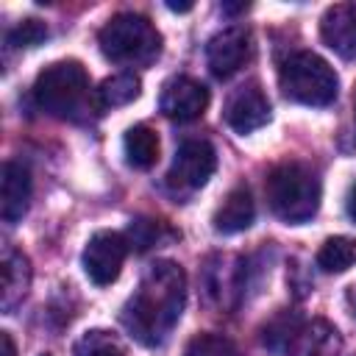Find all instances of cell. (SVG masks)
Returning <instances> with one entry per match:
<instances>
[{"instance_id":"7402d4cb","label":"cell","mask_w":356,"mask_h":356,"mask_svg":"<svg viewBox=\"0 0 356 356\" xmlns=\"http://www.w3.org/2000/svg\"><path fill=\"white\" fill-rule=\"evenodd\" d=\"M128 234H131L134 245L139 250H145V248L156 245V239H159V222H153V220H136V222H131V231Z\"/></svg>"},{"instance_id":"d4e9b609","label":"cell","mask_w":356,"mask_h":356,"mask_svg":"<svg viewBox=\"0 0 356 356\" xmlns=\"http://www.w3.org/2000/svg\"><path fill=\"white\" fill-rule=\"evenodd\" d=\"M167 8H170V11H189L192 3H167Z\"/></svg>"},{"instance_id":"8fae6325","label":"cell","mask_w":356,"mask_h":356,"mask_svg":"<svg viewBox=\"0 0 356 356\" xmlns=\"http://www.w3.org/2000/svg\"><path fill=\"white\" fill-rule=\"evenodd\" d=\"M248 58H250V33L242 25L222 28L206 44V61L217 78L234 75L239 67H245Z\"/></svg>"},{"instance_id":"44dd1931","label":"cell","mask_w":356,"mask_h":356,"mask_svg":"<svg viewBox=\"0 0 356 356\" xmlns=\"http://www.w3.org/2000/svg\"><path fill=\"white\" fill-rule=\"evenodd\" d=\"M6 39H8L11 47H36V44H42V42L47 39V28H44V22L28 17V19L17 22V25L8 31Z\"/></svg>"},{"instance_id":"4316f807","label":"cell","mask_w":356,"mask_h":356,"mask_svg":"<svg viewBox=\"0 0 356 356\" xmlns=\"http://www.w3.org/2000/svg\"><path fill=\"white\" fill-rule=\"evenodd\" d=\"M44 356H50V353H44Z\"/></svg>"},{"instance_id":"3957f363","label":"cell","mask_w":356,"mask_h":356,"mask_svg":"<svg viewBox=\"0 0 356 356\" xmlns=\"http://www.w3.org/2000/svg\"><path fill=\"white\" fill-rule=\"evenodd\" d=\"M89 75L78 61H56L36 75L33 100L58 120H78L89 103Z\"/></svg>"},{"instance_id":"52a82bcc","label":"cell","mask_w":356,"mask_h":356,"mask_svg":"<svg viewBox=\"0 0 356 356\" xmlns=\"http://www.w3.org/2000/svg\"><path fill=\"white\" fill-rule=\"evenodd\" d=\"M128 256V236L120 231H97L83 248V273L92 284L108 286L117 281L122 261Z\"/></svg>"},{"instance_id":"484cf974","label":"cell","mask_w":356,"mask_h":356,"mask_svg":"<svg viewBox=\"0 0 356 356\" xmlns=\"http://www.w3.org/2000/svg\"><path fill=\"white\" fill-rule=\"evenodd\" d=\"M353 111H356V97H353Z\"/></svg>"},{"instance_id":"5bb4252c","label":"cell","mask_w":356,"mask_h":356,"mask_svg":"<svg viewBox=\"0 0 356 356\" xmlns=\"http://www.w3.org/2000/svg\"><path fill=\"white\" fill-rule=\"evenodd\" d=\"M253 217H256V203L250 197V189L248 186H234L222 197V203L217 206L211 222H214L217 234H239V231L253 225Z\"/></svg>"},{"instance_id":"ffe728a7","label":"cell","mask_w":356,"mask_h":356,"mask_svg":"<svg viewBox=\"0 0 356 356\" xmlns=\"http://www.w3.org/2000/svg\"><path fill=\"white\" fill-rule=\"evenodd\" d=\"M184 356H239V350L228 337L206 331V334H195L186 342Z\"/></svg>"},{"instance_id":"5b68a950","label":"cell","mask_w":356,"mask_h":356,"mask_svg":"<svg viewBox=\"0 0 356 356\" xmlns=\"http://www.w3.org/2000/svg\"><path fill=\"white\" fill-rule=\"evenodd\" d=\"M278 86L284 92V97L303 103V106H328L337 100L339 92V78L334 72V67L312 53V50H300L292 53L281 70H278Z\"/></svg>"},{"instance_id":"9c48e42d","label":"cell","mask_w":356,"mask_h":356,"mask_svg":"<svg viewBox=\"0 0 356 356\" xmlns=\"http://www.w3.org/2000/svg\"><path fill=\"white\" fill-rule=\"evenodd\" d=\"M206 106H209V89L189 75H175L161 86L159 108L164 117L175 122L197 120L206 111Z\"/></svg>"},{"instance_id":"7c38bea8","label":"cell","mask_w":356,"mask_h":356,"mask_svg":"<svg viewBox=\"0 0 356 356\" xmlns=\"http://www.w3.org/2000/svg\"><path fill=\"white\" fill-rule=\"evenodd\" d=\"M31 172L19 161H6L3 164V181H0V217L6 222H19L31 206Z\"/></svg>"},{"instance_id":"7a4b0ae2","label":"cell","mask_w":356,"mask_h":356,"mask_svg":"<svg viewBox=\"0 0 356 356\" xmlns=\"http://www.w3.org/2000/svg\"><path fill=\"white\" fill-rule=\"evenodd\" d=\"M264 192L273 214L289 225H300L312 220L320 209V195H323L317 172L300 161L278 164L267 175Z\"/></svg>"},{"instance_id":"ac0fdd59","label":"cell","mask_w":356,"mask_h":356,"mask_svg":"<svg viewBox=\"0 0 356 356\" xmlns=\"http://www.w3.org/2000/svg\"><path fill=\"white\" fill-rule=\"evenodd\" d=\"M356 264V239L353 236H331L317 250V267L323 273H345Z\"/></svg>"},{"instance_id":"4fadbf2b","label":"cell","mask_w":356,"mask_h":356,"mask_svg":"<svg viewBox=\"0 0 356 356\" xmlns=\"http://www.w3.org/2000/svg\"><path fill=\"white\" fill-rule=\"evenodd\" d=\"M320 33L334 53H339L342 58H356V6L353 3L331 6L323 14Z\"/></svg>"},{"instance_id":"8992f818","label":"cell","mask_w":356,"mask_h":356,"mask_svg":"<svg viewBox=\"0 0 356 356\" xmlns=\"http://www.w3.org/2000/svg\"><path fill=\"white\" fill-rule=\"evenodd\" d=\"M103 56L114 64H150L161 53V36L142 14H114L97 33Z\"/></svg>"},{"instance_id":"cb8c5ba5","label":"cell","mask_w":356,"mask_h":356,"mask_svg":"<svg viewBox=\"0 0 356 356\" xmlns=\"http://www.w3.org/2000/svg\"><path fill=\"white\" fill-rule=\"evenodd\" d=\"M348 214H350V220L356 222V184H353L350 192H348Z\"/></svg>"},{"instance_id":"603a6c76","label":"cell","mask_w":356,"mask_h":356,"mask_svg":"<svg viewBox=\"0 0 356 356\" xmlns=\"http://www.w3.org/2000/svg\"><path fill=\"white\" fill-rule=\"evenodd\" d=\"M0 342H3V356H17V350H14V342H11V337L3 331L0 334Z\"/></svg>"},{"instance_id":"ba28073f","label":"cell","mask_w":356,"mask_h":356,"mask_svg":"<svg viewBox=\"0 0 356 356\" xmlns=\"http://www.w3.org/2000/svg\"><path fill=\"white\" fill-rule=\"evenodd\" d=\"M217 170V153L206 139H186L178 145L172 156V167L167 172L170 186L175 189H200Z\"/></svg>"},{"instance_id":"6da1fadb","label":"cell","mask_w":356,"mask_h":356,"mask_svg":"<svg viewBox=\"0 0 356 356\" xmlns=\"http://www.w3.org/2000/svg\"><path fill=\"white\" fill-rule=\"evenodd\" d=\"M186 278L175 261H156L139 281V289L122 309V325L142 345H161L181 317Z\"/></svg>"},{"instance_id":"e0dca14e","label":"cell","mask_w":356,"mask_h":356,"mask_svg":"<svg viewBox=\"0 0 356 356\" xmlns=\"http://www.w3.org/2000/svg\"><path fill=\"white\" fill-rule=\"evenodd\" d=\"M139 89H142L139 75H134V72H117V75L106 78L97 86V106H103V108L128 106V103H134L139 97Z\"/></svg>"},{"instance_id":"277c9868","label":"cell","mask_w":356,"mask_h":356,"mask_svg":"<svg viewBox=\"0 0 356 356\" xmlns=\"http://www.w3.org/2000/svg\"><path fill=\"white\" fill-rule=\"evenodd\" d=\"M264 345L275 356H337L342 342L325 320H300L298 314H278L264 328Z\"/></svg>"},{"instance_id":"d6986e66","label":"cell","mask_w":356,"mask_h":356,"mask_svg":"<svg viewBox=\"0 0 356 356\" xmlns=\"http://www.w3.org/2000/svg\"><path fill=\"white\" fill-rule=\"evenodd\" d=\"M75 356H125V348L111 331H86L75 345Z\"/></svg>"},{"instance_id":"2e32d148","label":"cell","mask_w":356,"mask_h":356,"mask_svg":"<svg viewBox=\"0 0 356 356\" xmlns=\"http://www.w3.org/2000/svg\"><path fill=\"white\" fill-rule=\"evenodd\" d=\"M122 150H125V161L134 170H150L159 161V136L147 125H134L125 131Z\"/></svg>"},{"instance_id":"9a60e30c","label":"cell","mask_w":356,"mask_h":356,"mask_svg":"<svg viewBox=\"0 0 356 356\" xmlns=\"http://www.w3.org/2000/svg\"><path fill=\"white\" fill-rule=\"evenodd\" d=\"M31 286V264L28 259L14 250V248H6L3 250V298H0V306L6 312H11L28 292Z\"/></svg>"},{"instance_id":"30bf717a","label":"cell","mask_w":356,"mask_h":356,"mask_svg":"<svg viewBox=\"0 0 356 356\" xmlns=\"http://www.w3.org/2000/svg\"><path fill=\"white\" fill-rule=\"evenodd\" d=\"M225 122L236 134H253L270 122V100L256 81L242 83L225 103Z\"/></svg>"}]
</instances>
